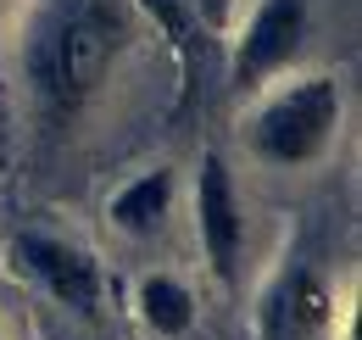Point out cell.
<instances>
[{
  "label": "cell",
  "instance_id": "cell-1",
  "mask_svg": "<svg viewBox=\"0 0 362 340\" xmlns=\"http://www.w3.org/2000/svg\"><path fill=\"white\" fill-rule=\"evenodd\" d=\"M129 45L117 6L106 0H45L23 40V79L50 123L78 118V106L106 84Z\"/></svg>",
  "mask_w": 362,
  "mask_h": 340
},
{
  "label": "cell",
  "instance_id": "cell-2",
  "mask_svg": "<svg viewBox=\"0 0 362 340\" xmlns=\"http://www.w3.org/2000/svg\"><path fill=\"white\" fill-rule=\"evenodd\" d=\"M346 118V89L334 73H301L290 84L262 95V106L251 112L245 140L268 168H313L317 157H329L334 134Z\"/></svg>",
  "mask_w": 362,
  "mask_h": 340
},
{
  "label": "cell",
  "instance_id": "cell-10",
  "mask_svg": "<svg viewBox=\"0 0 362 340\" xmlns=\"http://www.w3.org/2000/svg\"><path fill=\"white\" fill-rule=\"evenodd\" d=\"M223 11H228V0H201V17H206V28H212V23H223Z\"/></svg>",
  "mask_w": 362,
  "mask_h": 340
},
{
  "label": "cell",
  "instance_id": "cell-5",
  "mask_svg": "<svg viewBox=\"0 0 362 340\" xmlns=\"http://www.w3.org/2000/svg\"><path fill=\"white\" fill-rule=\"evenodd\" d=\"M195 240L212 262V273L234 285L240 279V256H245V207H240V190H234V173L218 151L201 157L195 173Z\"/></svg>",
  "mask_w": 362,
  "mask_h": 340
},
{
  "label": "cell",
  "instance_id": "cell-4",
  "mask_svg": "<svg viewBox=\"0 0 362 340\" xmlns=\"http://www.w3.org/2000/svg\"><path fill=\"white\" fill-rule=\"evenodd\" d=\"M6 262H11L17 279L40 285V290H45L56 307H67V312H95V307H100V262H95L84 246H67V240H56V234L28 229V234H11Z\"/></svg>",
  "mask_w": 362,
  "mask_h": 340
},
{
  "label": "cell",
  "instance_id": "cell-7",
  "mask_svg": "<svg viewBox=\"0 0 362 340\" xmlns=\"http://www.w3.org/2000/svg\"><path fill=\"white\" fill-rule=\"evenodd\" d=\"M173 212V168H145L134 173L112 201H106V217H112V229L117 234H129V240H151L162 223Z\"/></svg>",
  "mask_w": 362,
  "mask_h": 340
},
{
  "label": "cell",
  "instance_id": "cell-6",
  "mask_svg": "<svg viewBox=\"0 0 362 340\" xmlns=\"http://www.w3.org/2000/svg\"><path fill=\"white\" fill-rule=\"evenodd\" d=\"M257 318H262V340H307L317 329H329L334 296H329V285L313 268H290V273L273 279V290L262 296Z\"/></svg>",
  "mask_w": 362,
  "mask_h": 340
},
{
  "label": "cell",
  "instance_id": "cell-9",
  "mask_svg": "<svg viewBox=\"0 0 362 340\" xmlns=\"http://www.w3.org/2000/svg\"><path fill=\"white\" fill-rule=\"evenodd\" d=\"M134 307H139V318H145V329H156V335H168V340L195 329V296L184 290V279H173V273H145Z\"/></svg>",
  "mask_w": 362,
  "mask_h": 340
},
{
  "label": "cell",
  "instance_id": "cell-3",
  "mask_svg": "<svg viewBox=\"0 0 362 340\" xmlns=\"http://www.w3.org/2000/svg\"><path fill=\"white\" fill-rule=\"evenodd\" d=\"M307 45V0H257V11L240 23L228 50V79L234 89H262L284 67H296Z\"/></svg>",
  "mask_w": 362,
  "mask_h": 340
},
{
  "label": "cell",
  "instance_id": "cell-8",
  "mask_svg": "<svg viewBox=\"0 0 362 340\" xmlns=\"http://www.w3.org/2000/svg\"><path fill=\"white\" fill-rule=\"evenodd\" d=\"M139 11L168 34L173 56H179V101L195 95V79H201V34H206V17H201V0H134Z\"/></svg>",
  "mask_w": 362,
  "mask_h": 340
},
{
  "label": "cell",
  "instance_id": "cell-11",
  "mask_svg": "<svg viewBox=\"0 0 362 340\" xmlns=\"http://www.w3.org/2000/svg\"><path fill=\"white\" fill-rule=\"evenodd\" d=\"M0 340H6V335H0Z\"/></svg>",
  "mask_w": 362,
  "mask_h": 340
}]
</instances>
